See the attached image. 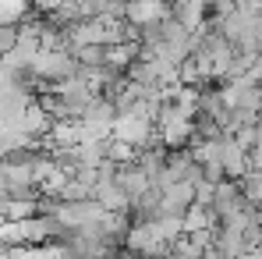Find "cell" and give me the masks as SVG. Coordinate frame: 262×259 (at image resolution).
<instances>
[{"label":"cell","instance_id":"6da1fadb","mask_svg":"<svg viewBox=\"0 0 262 259\" xmlns=\"http://www.w3.org/2000/svg\"><path fill=\"white\" fill-rule=\"evenodd\" d=\"M220 167H223V177H234V181H241L248 167H252V156H248V149L234 138V135H223V156H220Z\"/></svg>","mask_w":262,"mask_h":259},{"label":"cell","instance_id":"7a4b0ae2","mask_svg":"<svg viewBox=\"0 0 262 259\" xmlns=\"http://www.w3.org/2000/svg\"><path fill=\"white\" fill-rule=\"evenodd\" d=\"M128 18L135 25H160V22H167V7L160 4V0H135L128 4Z\"/></svg>","mask_w":262,"mask_h":259},{"label":"cell","instance_id":"3957f363","mask_svg":"<svg viewBox=\"0 0 262 259\" xmlns=\"http://www.w3.org/2000/svg\"><path fill=\"white\" fill-rule=\"evenodd\" d=\"M241 195H245V203H248L252 210L262 213V174L259 171H248L241 177Z\"/></svg>","mask_w":262,"mask_h":259}]
</instances>
